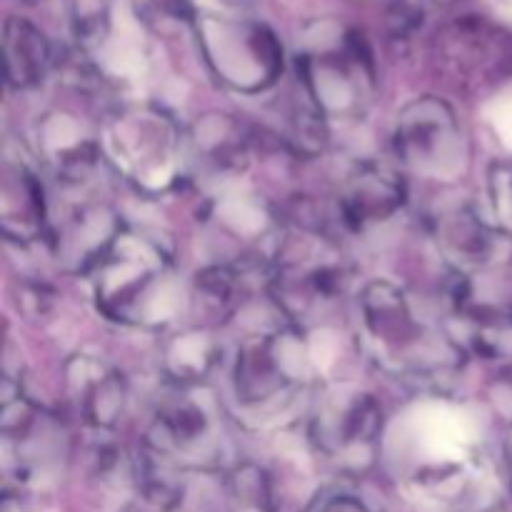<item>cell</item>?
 Wrapping results in <instances>:
<instances>
[{"label":"cell","mask_w":512,"mask_h":512,"mask_svg":"<svg viewBox=\"0 0 512 512\" xmlns=\"http://www.w3.org/2000/svg\"><path fill=\"white\" fill-rule=\"evenodd\" d=\"M360 310L365 330L380 348V358L395 370H410L428 378L455 368L458 358H463L460 343L430 333L415 318L405 290L388 280H375L363 290Z\"/></svg>","instance_id":"obj_1"},{"label":"cell","mask_w":512,"mask_h":512,"mask_svg":"<svg viewBox=\"0 0 512 512\" xmlns=\"http://www.w3.org/2000/svg\"><path fill=\"white\" fill-rule=\"evenodd\" d=\"M233 38L235 40H220L225 45H233V50H208V60L213 63L215 73L243 93L270 88L283 73V48L278 38L265 25H245L238 33H233Z\"/></svg>","instance_id":"obj_10"},{"label":"cell","mask_w":512,"mask_h":512,"mask_svg":"<svg viewBox=\"0 0 512 512\" xmlns=\"http://www.w3.org/2000/svg\"><path fill=\"white\" fill-rule=\"evenodd\" d=\"M73 363L78 365V375L70 373L68 380L70 390L83 410L85 423L98 430L115 428L125 410V400H128L123 375L105 370L103 365L85 358L73 360Z\"/></svg>","instance_id":"obj_15"},{"label":"cell","mask_w":512,"mask_h":512,"mask_svg":"<svg viewBox=\"0 0 512 512\" xmlns=\"http://www.w3.org/2000/svg\"><path fill=\"white\" fill-rule=\"evenodd\" d=\"M5 80L10 88H30L40 83L50 65V45L35 25L23 18H8L3 30Z\"/></svg>","instance_id":"obj_16"},{"label":"cell","mask_w":512,"mask_h":512,"mask_svg":"<svg viewBox=\"0 0 512 512\" xmlns=\"http://www.w3.org/2000/svg\"><path fill=\"white\" fill-rule=\"evenodd\" d=\"M298 73L310 100L323 115L353 118L365 110L373 85V68L358 40L350 38L343 53L320 58L303 55L298 58Z\"/></svg>","instance_id":"obj_8"},{"label":"cell","mask_w":512,"mask_h":512,"mask_svg":"<svg viewBox=\"0 0 512 512\" xmlns=\"http://www.w3.org/2000/svg\"><path fill=\"white\" fill-rule=\"evenodd\" d=\"M438 240L443 253L458 270L483 268L495 250V240L488 225L465 208L440 218Z\"/></svg>","instance_id":"obj_17"},{"label":"cell","mask_w":512,"mask_h":512,"mask_svg":"<svg viewBox=\"0 0 512 512\" xmlns=\"http://www.w3.org/2000/svg\"><path fill=\"white\" fill-rule=\"evenodd\" d=\"M395 155L413 173L450 180L468 163L463 130L445 100L425 95L405 105L395 123Z\"/></svg>","instance_id":"obj_5"},{"label":"cell","mask_w":512,"mask_h":512,"mask_svg":"<svg viewBox=\"0 0 512 512\" xmlns=\"http://www.w3.org/2000/svg\"><path fill=\"white\" fill-rule=\"evenodd\" d=\"M225 500L230 512H275L270 475L255 463L235 465L225 480Z\"/></svg>","instance_id":"obj_20"},{"label":"cell","mask_w":512,"mask_h":512,"mask_svg":"<svg viewBox=\"0 0 512 512\" xmlns=\"http://www.w3.org/2000/svg\"><path fill=\"white\" fill-rule=\"evenodd\" d=\"M215 355H218L215 340L200 330H190V333H180L170 340V345L165 348V368L173 375L175 383L195 385L213 368Z\"/></svg>","instance_id":"obj_18"},{"label":"cell","mask_w":512,"mask_h":512,"mask_svg":"<svg viewBox=\"0 0 512 512\" xmlns=\"http://www.w3.org/2000/svg\"><path fill=\"white\" fill-rule=\"evenodd\" d=\"M410 495L425 512H485L495 488L488 468L475 460L428 468L410 480Z\"/></svg>","instance_id":"obj_9"},{"label":"cell","mask_w":512,"mask_h":512,"mask_svg":"<svg viewBox=\"0 0 512 512\" xmlns=\"http://www.w3.org/2000/svg\"><path fill=\"white\" fill-rule=\"evenodd\" d=\"M318 512H375L373 508L363 503V500L353 498V495H338V498H330L320 505Z\"/></svg>","instance_id":"obj_23"},{"label":"cell","mask_w":512,"mask_h":512,"mask_svg":"<svg viewBox=\"0 0 512 512\" xmlns=\"http://www.w3.org/2000/svg\"><path fill=\"white\" fill-rule=\"evenodd\" d=\"M38 135L45 160L63 180H73V183L83 180L100 155V145L95 143L93 135L85 133V128L73 115H48L38 128Z\"/></svg>","instance_id":"obj_14"},{"label":"cell","mask_w":512,"mask_h":512,"mask_svg":"<svg viewBox=\"0 0 512 512\" xmlns=\"http://www.w3.org/2000/svg\"><path fill=\"white\" fill-rule=\"evenodd\" d=\"M508 465H510V475H512V435L508 440Z\"/></svg>","instance_id":"obj_26"},{"label":"cell","mask_w":512,"mask_h":512,"mask_svg":"<svg viewBox=\"0 0 512 512\" xmlns=\"http://www.w3.org/2000/svg\"><path fill=\"white\" fill-rule=\"evenodd\" d=\"M383 433V410L378 400L358 388H330L318 398L310 435L325 458L345 470H365L375 458Z\"/></svg>","instance_id":"obj_6"},{"label":"cell","mask_w":512,"mask_h":512,"mask_svg":"<svg viewBox=\"0 0 512 512\" xmlns=\"http://www.w3.org/2000/svg\"><path fill=\"white\" fill-rule=\"evenodd\" d=\"M405 205V183L395 170L380 163H363L348 175L338 198L340 220L350 230L385 223Z\"/></svg>","instance_id":"obj_11"},{"label":"cell","mask_w":512,"mask_h":512,"mask_svg":"<svg viewBox=\"0 0 512 512\" xmlns=\"http://www.w3.org/2000/svg\"><path fill=\"white\" fill-rule=\"evenodd\" d=\"M0 512H25V510H23V503H20V500L15 498V495L5 493L3 505H0Z\"/></svg>","instance_id":"obj_25"},{"label":"cell","mask_w":512,"mask_h":512,"mask_svg":"<svg viewBox=\"0 0 512 512\" xmlns=\"http://www.w3.org/2000/svg\"><path fill=\"white\" fill-rule=\"evenodd\" d=\"M105 140L120 173L145 193H163L173 185L180 158V130L165 113L130 108L113 115Z\"/></svg>","instance_id":"obj_3"},{"label":"cell","mask_w":512,"mask_h":512,"mask_svg":"<svg viewBox=\"0 0 512 512\" xmlns=\"http://www.w3.org/2000/svg\"><path fill=\"white\" fill-rule=\"evenodd\" d=\"M308 373L300 335L278 330L243 343L235 360V393L245 405H265L298 388Z\"/></svg>","instance_id":"obj_7"},{"label":"cell","mask_w":512,"mask_h":512,"mask_svg":"<svg viewBox=\"0 0 512 512\" xmlns=\"http://www.w3.org/2000/svg\"><path fill=\"white\" fill-rule=\"evenodd\" d=\"M0 223L5 238L30 243L40 238L48 225V205L40 178L28 160L13 158L5 150L0 178Z\"/></svg>","instance_id":"obj_12"},{"label":"cell","mask_w":512,"mask_h":512,"mask_svg":"<svg viewBox=\"0 0 512 512\" xmlns=\"http://www.w3.org/2000/svg\"><path fill=\"white\" fill-rule=\"evenodd\" d=\"M223 415L213 398H198L193 385L165 400L148 430V448L155 458L195 470H218L225 455Z\"/></svg>","instance_id":"obj_4"},{"label":"cell","mask_w":512,"mask_h":512,"mask_svg":"<svg viewBox=\"0 0 512 512\" xmlns=\"http://www.w3.org/2000/svg\"><path fill=\"white\" fill-rule=\"evenodd\" d=\"M193 145L205 163H213L215 168H238L240 158H245L243 135L228 115H213L195 125Z\"/></svg>","instance_id":"obj_19"},{"label":"cell","mask_w":512,"mask_h":512,"mask_svg":"<svg viewBox=\"0 0 512 512\" xmlns=\"http://www.w3.org/2000/svg\"><path fill=\"white\" fill-rule=\"evenodd\" d=\"M120 233L123 225L105 205H80L65 215L53 238V248L65 268L90 273Z\"/></svg>","instance_id":"obj_13"},{"label":"cell","mask_w":512,"mask_h":512,"mask_svg":"<svg viewBox=\"0 0 512 512\" xmlns=\"http://www.w3.org/2000/svg\"><path fill=\"white\" fill-rule=\"evenodd\" d=\"M0 428L5 438H23L35 423V408L23 393L20 383H13L10 378L3 380L0 390Z\"/></svg>","instance_id":"obj_21"},{"label":"cell","mask_w":512,"mask_h":512,"mask_svg":"<svg viewBox=\"0 0 512 512\" xmlns=\"http://www.w3.org/2000/svg\"><path fill=\"white\" fill-rule=\"evenodd\" d=\"M490 205L500 233L512 235V160L495 163L490 170Z\"/></svg>","instance_id":"obj_22"},{"label":"cell","mask_w":512,"mask_h":512,"mask_svg":"<svg viewBox=\"0 0 512 512\" xmlns=\"http://www.w3.org/2000/svg\"><path fill=\"white\" fill-rule=\"evenodd\" d=\"M90 275L100 313L118 323H145L153 298L170 285V258L150 238L123 230Z\"/></svg>","instance_id":"obj_2"},{"label":"cell","mask_w":512,"mask_h":512,"mask_svg":"<svg viewBox=\"0 0 512 512\" xmlns=\"http://www.w3.org/2000/svg\"><path fill=\"white\" fill-rule=\"evenodd\" d=\"M493 403L498 405L500 413H508L512 418V370L498 375V383L493 388Z\"/></svg>","instance_id":"obj_24"}]
</instances>
